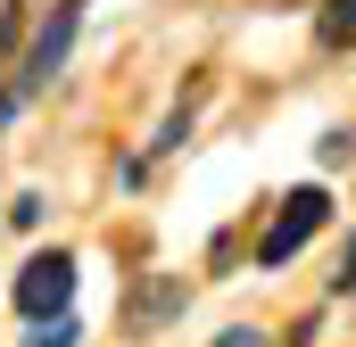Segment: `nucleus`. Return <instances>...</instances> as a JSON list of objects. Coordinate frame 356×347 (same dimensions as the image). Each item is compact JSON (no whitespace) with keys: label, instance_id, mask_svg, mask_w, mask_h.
<instances>
[{"label":"nucleus","instance_id":"1","mask_svg":"<svg viewBox=\"0 0 356 347\" xmlns=\"http://www.w3.org/2000/svg\"><path fill=\"white\" fill-rule=\"evenodd\" d=\"M323 223H332V190H323V182L290 190V198H282V215L266 223V240H257V264H290L315 232H323Z\"/></svg>","mask_w":356,"mask_h":347},{"label":"nucleus","instance_id":"2","mask_svg":"<svg viewBox=\"0 0 356 347\" xmlns=\"http://www.w3.org/2000/svg\"><path fill=\"white\" fill-rule=\"evenodd\" d=\"M75 33H83V0H58V8L42 17V33H33V50H25V67H17V99H25V91H42L58 67H67Z\"/></svg>","mask_w":356,"mask_h":347},{"label":"nucleus","instance_id":"3","mask_svg":"<svg viewBox=\"0 0 356 347\" xmlns=\"http://www.w3.org/2000/svg\"><path fill=\"white\" fill-rule=\"evenodd\" d=\"M67 298H75V257L67 248H50V257H33L17 273V314L50 323V314H67Z\"/></svg>","mask_w":356,"mask_h":347},{"label":"nucleus","instance_id":"4","mask_svg":"<svg viewBox=\"0 0 356 347\" xmlns=\"http://www.w3.org/2000/svg\"><path fill=\"white\" fill-rule=\"evenodd\" d=\"M182 298H191V289H182V273H166V281H149V289H141V306H133V323H158V314H175Z\"/></svg>","mask_w":356,"mask_h":347},{"label":"nucleus","instance_id":"5","mask_svg":"<svg viewBox=\"0 0 356 347\" xmlns=\"http://www.w3.org/2000/svg\"><path fill=\"white\" fill-rule=\"evenodd\" d=\"M315 33H323V50H348L356 42V0H323V25Z\"/></svg>","mask_w":356,"mask_h":347},{"label":"nucleus","instance_id":"6","mask_svg":"<svg viewBox=\"0 0 356 347\" xmlns=\"http://www.w3.org/2000/svg\"><path fill=\"white\" fill-rule=\"evenodd\" d=\"M33 347H83V323H67V314H50V323L33 331Z\"/></svg>","mask_w":356,"mask_h":347},{"label":"nucleus","instance_id":"7","mask_svg":"<svg viewBox=\"0 0 356 347\" xmlns=\"http://www.w3.org/2000/svg\"><path fill=\"white\" fill-rule=\"evenodd\" d=\"M216 347H266V331H249V323H241V331H224Z\"/></svg>","mask_w":356,"mask_h":347},{"label":"nucleus","instance_id":"8","mask_svg":"<svg viewBox=\"0 0 356 347\" xmlns=\"http://www.w3.org/2000/svg\"><path fill=\"white\" fill-rule=\"evenodd\" d=\"M332 289H356V240H348V257H340V273H332Z\"/></svg>","mask_w":356,"mask_h":347},{"label":"nucleus","instance_id":"9","mask_svg":"<svg viewBox=\"0 0 356 347\" xmlns=\"http://www.w3.org/2000/svg\"><path fill=\"white\" fill-rule=\"evenodd\" d=\"M8 116H17V91H0V124H8Z\"/></svg>","mask_w":356,"mask_h":347}]
</instances>
